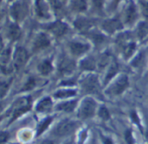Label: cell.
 Masks as SVG:
<instances>
[{
	"instance_id": "6da1fadb",
	"label": "cell",
	"mask_w": 148,
	"mask_h": 144,
	"mask_svg": "<svg viewBox=\"0 0 148 144\" xmlns=\"http://www.w3.org/2000/svg\"><path fill=\"white\" fill-rule=\"evenodd\" d=\"M95 112V102L92 98H85L80 107L79 115L82 118H88L94 116Z\"/></svg>"
},
{
	"instance_id": "7a4b0ae2",
	"label": "cell",
	"mask_w": 148,
	"mask_h": 144,
	"mask_svg": "<svg viewBox=\"0 0 148 144\" xmlns=\"http://www.w3.org/2000/svg\"><path fill=\"white\" fill-rule=\"evenodd\" d=\"M82 88L88 93H97L100 91V84L95 75H88L82 80Z\"/></svg>"
},
{
	"instance_id": "3957f363",
	"label": "cell",
	"mask_w": 148,
	"mask_h": 144,
	"mask_svg": "<svg viewBox=\"0 0 148 144\" xmlns=\"http://www.w3.org/2000/svg\"><path fill=\"white\" fill-rule=\"evenodd\" d=\"M28 8L24 1L16 2L10 8V14L13 18L17 21H22L27 15Z\"/></svg>"
},
{
	"instance_id": "277c9868",
	"label": "cell",
	"mask_w": 148,
	"mask_h": 144,
	"mask_svg": "<svg viewBox=\"0 0 148 144\" xmlns=\"http://www.w3.org/2000/svg\"><path fill=\"white\" fill-rule=\"evenodd\" d=\"M128 86V79L126 75L120 76L117 80L111 86L108 90V93L114 95H119L122 93Z\"/></svg>"
},
{
	"instance_id": "5b68a950",
	"label": "cell",
	"mask_w": 148,
	"mask_h": 144,
	"mask_svg": "<svg viewBox=\"0 0 148 144\" xmlns=\"http://www.w3.org/2000/svg\"><path fill=\"white\" fill-rule=\"evenodd\" d=\"M76 127V123L73 121H63L56 129L55 133L57 136H66L74 131Z\"/></svg>"
},
{
	"instance_id": "8992f818",
	"label": "cell",
	"mask_w": 148,
	"mask_h": 144,
	"mask_svg": "<svg viewBox=\"0 0 148 144\" xmlns=\"http://www.w3.org/2000/svg\"><path fill=\"white\" fill-rule=\"evenodd\" d=\"M28 60V53L23 48H17L14 53V67L16 68L22 67Z\"/></svg>"
},
{
	"instance_id": "52a82bcc",
	"label": "cell",
	"mask_w": 148,
	"mask_h": 144,
	"mask_svg": "<svg viewBox=\"0 0 148 144\" xmlns=\"http://www.w3.org/2000/svg\"><path fill=\"white\" fill-rule=\"evenodd\" d=\"M102 28L108 33L112 34L122 29V23L118 19H108L102 23Z\"/></svg>"
},
{
	"instance_id": "ba28073f",
	"label": "cell",
	"mask_w": 148,
	"mask_h": 144,
	"mask_svg": "<svg viewBox=\"0 0 148 144\" xmlns=\"http://www.w3.org/2000/svg\"><path fill=\"white\" fill-rule=\"evenodd\" d=\"M48 29L51 31L56 36H62L67 30V25L61 21H56L48 25Z\"/></svg>"
},
{
	"instance_id": "9c48e42d",
	"label": "cell",
	"mask_w": 148,
	"mask_h": 144,
	"mask_svg": "<svg viewBox=\"0 0 148 144\" xmlns=\"http://www.w3.org/2000/svg\"><path fill=\"white\" fill-rule=\"evenodd\" d=\"M69 48L73 54L81 55L88 50L89 46L86 43H82L79 41H73L69 43Z\"/></svg>"
},
{
	"instance_id": "30bf717a",
	"label": "cell",
	"mask_w": 148,
	"mask_h": 144,
	"mask_svg": "<svg viewBox=\"0 0 148 144\" xmlns=\"http://www.w3.org/2000/svg\"><path fill=\"white\" fill-rule=\"evenodd\" d=\"M50 41L49 39L48 38V36L43 34V33H40L39 35H36L35 41H34V48L35 49H41V48H47L49 45Z\"/></svg>"
},
{
	"instance_id": "8fae6325",
	"label": "cell",
	"mask_w": 148,
	"mask_h": 144,
	"mask_svg": "<svg viewBox=\"0 0 148 144\" xmlns=\"http://www.w3.org/2000/svg\"><path fill=\"white\" fill-rule=\"evenodd\" d=\"M136 16H137V13H136L135 5L134 4V3H130L125 10V14H124L125 21L127 23H133Z\"/></svg>"
},
{
	"instance_id": "7c38bea8",
	"label": "cell",
	"mask_w": 148,
	"mask_h": 144,
	"mask_svg": "<svg viewBox=\"0 0 148 144\" xmlns=\"http://www.w3.org/2000/svg\"><path fill=\"white\" fill-rule=\"evenodd\" d=\"M93 25V21L85 17H79L75 22V26L81 31H87Z\"/></svg>"
},
{
	"instance_id": "4fadbf2b",
	"label": "cell",
	"mask_w": 148,
	"mask_h": 144,
	"mask_svg": "<svg viewBox=\"0 0 148 144\" xmlns=\"http://www.w3.org/2000/svg\"><path fill=\"white\" fill-rule=\"evenodd\" d=\"M74 62L68 58H62V60L59 63V70L62 73H70L74 70Z\"/></svg>"
},
{
	"instance_id": "5bb4252c",
	"label": "cell",
	"mask_w": 148,
	"mask_h": 144,
	"mask_svg": "<svg viewBox=\"0 0 148 144\" xmlns=\"http://www.w3.org/2000/svg\"><path fill=\"white\" fill-rule=\"evenodd\" d=\"M36 9L37 15L42 18H48L49 15V9L46 3L43 0H36Z\"/></svg>"
},
{
	"instance_id": "9a60e30c",
	"label": "cell",
	"mask_w": 148,
	"mask_h": 144,
	"mask_svg": "<svg viewBox=\"0 0 148 144\" xmlns=\"http://www.w3.org/2000/svg\"><path fill=\"white\" fill-rule=\"evenodd\" d=\"M7 34H8V37L10 40L15 41V40H17L20 37V35H21V29H19V27L17 25L10 24L8 27Z\"/></svg>"
},
{
	"instance_id": "2e32d148",
	"label": "cell",
	"mask_w": 148,
	"mask_h": 144,
	"mask_svg": "<svg viewBox=\"0 0 148 144\" xmlns=\"http://www.w3.org/2000/svg\"><path fill=\"white\" fill-rule=\"evenodd\" d=\"M52 107V102L49 98H46L44 99H42L36 107V110L40 112H46L48 111H49Z\"/></svg>"
},
{
	"instance_id": "e0dca14e",
	"label": "cell",
	"mask_w": 148,
	"mask_h": 144,
	"mask_svg": "<svg viewBox=\"0 0 148 144\" xmlns=\"http://www.w3.org/2000/svg\"><path fill=\"white\" fill-rule=\"evenodd\" d=\"M38 70L42 74H44V75L50 73L51 71L53 70V67L51 65V62L49 60H43L42 62H41L39 64Z\"/></svg>"
},
{
	"instance_id": "ac0fdd59",
	"label": "cell",
	"mask_w": 148,
	"mask_h": 144,
	"mask_svg": "<svg viewBox=\"0 0 148 144\" xmlns=\"http://www.w3.org/2000/svg\"><path fill=\"white\" fill-rule=\"evenodd\" d=\"M70 6L75 11H83L87 8V3L85 0H72Z\"/></svg>"
},
{
	"instance_id": "d6986e66",
	"label": "cell",
	"mask_w": 148,
	"mask_h": 144,
	"mask_svg": "<svg viewBox=\"0 0 148 144\" xmlns=\"http://www.w3.org/2000/svg\"><path fill=\"white\" fill-rule=\"evenodd\" d=\"M81 67L84 70H94L95 68V60L92 57H88L81 62Z\"/></svg>"
},
{
	"instance_id": "ffe728a7",
	"label": "cell",
	"mask_w": 148,
	"mask_h": 144,
	"mask_svg": "<svg viewBox=\"0 0 148 144\" xmlns=\"http://www.w3.org/2000/svg\"><path fill=\"white\" fill-rule=\"evenodd\" d=\"M10 48H5L4 50L2 51V54L0 56L2 69H4L7 67V64L10 61Z\"/></svg>"
},
{
	"instance_id": "44dd1931",
	"label": "cell",
	"mask_w": 148,
	"mask_h": 144,
	"mask_svg": "<svg viewBox=\"0 0 148 144\" xmlns=\"http://www.w3.org/2000/svg\"><path fill=\"white\" fill-rule=\"evenodd\" d=\"M118 72V65L115 61H113L111 64H110V67L108 69V72L107 73V76L105 78V82L108 83L114 75L116 74V73Z\"/></svg>"
},
{
	"instance_id": "7402d4cb",
	"label": "cell",
	"mask_w": 148,
	"mask_h": 144,
	"mask_svg": "<svg viewBox=\"0 0 148 144\" xmlns=\"http://www.w3.org/2000/svg\"><path fill=\"white\" fill-rule=\"evenodd\" d=\"M75 106V102L71 101V102H66V103H62V104L59 105L57 106V109L69 112V111H72L74 110Z\"/></svg>"
},
{
	"instance_id": "603a6c76",
	"label": "cell",
	"mask_w": 148,
	"mask_h": 144,
	"mask_svg": "<svg viewBox=\"0 0 148 144\" xmlns=\"http://www.w3.org/2000/svg\"><path fill=\"white\" fill-rule=\"evenodd\" d=\"M135 50V44L134 42H131V43H128L127 45H126L124 47V49H123V54H124V56L126 58H128L130 57L134 52Z\"/></svg>"
},
{
	"instance_id": "cb8c5ba5",
	"label": "cell",
	"mask_w": 148,
	"mask_h": 144,
	"mask_svg": "<svg viewBox=\"0 0 148 144\" xmlns=\"http://www.w3.org/2000/svg\"><path fill=\"white\" fill-rule=\"evenodd\" d=\"M75 94V92L73 90H60L55 93V96L56 98H68L72 97Z\"/></svg>"
},
{
	"instance_id": "d4e9b609",
	"label": "cell",
	"mask_w": 148,
	"mask_h": 144,
	"mask_svg": "<svg viewBox=\"0 0 148 144\" xmlns=\"http://www.w3.org/2000/svg\"><path fill=\"white\" fill-rule=\"evenodd\" d=\"M51 120H52V119H51L50 118H48L44 119L42 122L40 123V124L38 125V129H37V134H38V135H41V134L47 129V127L50 124Z\"/></svg>"
},
{
	"instance_id": "484cf974",
	"label": "cell",
	"mask_w": 148,
	"mask_h": 144,
	"mask_svg": "<svg viewBox=\"0 0 148 144\" xmlns=\"http://www.w3.org/2000/svg\"><path fill=\"white\" fill-rule=\"evenodd\" d=\"M109 63H111V56L108 54H103L99 60V67H105Z\"/></svg>"
},
{
	"instance_id": "4316f807",
	"label": "cell",
	"mask_w": 148,
	"mask_h": 144,
	"mask_svg": "<svg viewBox=\"0 0 148 144\" xmlns=\"http://www.w3.org/2000/svg\"><path fill=\"white\" fill-rule=\"evenodd\" d=\"M148 32V26L146 22H141L138 28V35L140 37H144Z\"/></svg>"
},
{
	"instance_id": "83f0119b",
	"label": "cell",
	"mask_w": 148,
	"mask_h": 144,
	"mask_svg": "<svg viewBox=\"0 0 148 144\" xmlns=\"http://www.w3.org/2000/svg\"><path fill=\"white\" fill-rule=\"evenodd\" d=\"M90 38L96 43V44H101L104 41L105 37L103 35H101L99 33H92L90 35Z\"/></svg>"
},
{
	"instance_id": "f1b7e54d",
	"label": "cell",
	"mask_w": 148,
	"mask_h": 144,
	"mask_svg": "<svg viewBox=\"0 0 148 144\" xmlns=\"http://www.w3.org/2000/svg\"><path fill=\"white\" fill-rule=\"evenodd\" d=\"M99 116H100L102 119H104V120L108 119V118H109V112H108V111L107 110V108L101 107V108L100 109V111H99Z\"/></svg>"
},
{
	"instance_id": "f546056e",
	"label": "cell",
	"mask_w": 148,
	"mask_h": 144,
	"mask_svg": "<svg viewBox=\"0 0 148 144\" xmlns=\"http://www.w3.org/2000/svg\"><path fill=\"white\" fill-rule=\"evenodd\" d=\"M9 86H10V82L8 83H4V82H2L1 83V88H0V91H1V96L3 97L5 92H7L8 88H9Z\"/></svg>"
},
{
	"instance_id": "4dcf8cb0",
	"label": "cell",
	"mask_w": 148,
	"mask_h": 144,
	"mask_svg": "<svg viewBox=\"0 0 148 144\" xmlns=\"http://www.w3.org/2000/svg\"><path fill=\"white\" fill-rule=\"evenodd\" d=\"M126 137V141L127 142L128 144H133L134 143V139H133V136H132V132L130 130H127L125 134Z\"/></svg>"
},
{
	"instance_id": "1f68e13d",
	"label": "cell",
	"mask_w": 148,
	"mask_h": 144,
	"mask_svg": "<svg viewBox=\"0 0 148 144\" xmlns=\"http://www.w3.org/2000/svg\"><path fill=\"white\" fill-rule=\"evenodd\" d=\"M141 10L143 14L148 17V2H141Z\"/></svg>"
},
{
	"instance_id": "d6a6232c",
	"label": "cell",
	"mask_w": 148,
	"mask_h": 144,
	"mask_svg": "<svg viewBox=\"0 0 148 144\" xmlns=\"http://www.w3.org/2000/svg\"><path fill=\"white\" fill-rule=\"evenodd\" d=\"M49 3H50L54 8L57 9V8L60 7V3H59L58 0H49Z\"/></svg>"
},
{
	"instance_id": "836d02e7",
	"label": "cell",
	"mask_w": 148,
	"mask_h": 144,
	"mask_svg": "<svg viewBox=\"0 0 148 144\" xmlns=\"http://www.w3.org/2000/svg\"><path fill=\"white\" fill-rule=\"evenodd\" d=\"M7 137H8V134H7V133H4V132H2V133H1V137H0L1 143H3L4 141L7 140Z\"/></svg>"
},
{
	"instance_id": "e575fe53",
	"label": "cell",
	"mask_w": 148,
	"mask_h": 144,
	"mask_svg": "<svg viewBox=\"0 0 148 144\" xmlns=\"http://www.w3.org/2000/svg\"><path fill=\"white\" fill-rule=\"evenodd\" d=\"M34 85H35V80L34 79H30L29 82H28V84H27V86H26V89H31L33 86H34Z\"/></svg>"
},
{
	"instance_id": "d590c367",
	"label": "cell",
	"mask_w": 148,
	"mask_h": 144,
	"mask_svg": "<svg viewBox=\"0 0 148 144\" xmlns=\"http://www.w3.org/2000/svg\"><path fill=\"white\" fill-rule=\"evenodd\" d=\"M94 3L96 7L98 8H101L102 3H103V0H94Z\"/></svg>"
},
{
	"instance_id": "8d00e7d4",
	"label": "cell",
	"mask_w": 148,
	"mask_h": 144,
	"mask_svg": "<svg viewBox=\"0 0 148 144\" xmlns=\"http://www.w3.org/2000/svg\"><path fill=\"white\" fill-rule=\"evenodd\" d=\"M102 140H103L104 144H114L113 142H112V140L108 138V137H102Z\"/></svg>"
},
{
	"instance_id": "74e56055",
	"label": "cell",
	"mask_w": 148,
	"mask_h": 144,
	"mask_svg": "<svg viewBox=\"0 0 148 144\" xmlns=\"http://www.w3.org/2000/svg\"><path fill=\"white\" fill-rule=\"evenodd\" d=\"M42 144H53V143H52V142H50V141H45V142H44Z\"/></svg>"
},
{
	"instance_id": "f35d334b",
	"label": "cell",
	"mask_w": 148,
	"mask_h": 144,
	"mask_svg": "<svg viewBox=\"0 0 148 144\" xmlns=\"http://www.w3.org/2000/svg\"><path fill=\"white\" fill-rule=\"evenodd\" d=\"M115 1H116V2H119V1H120V0H115Z\"/></svg>"
},
{
	"instance_id": "ab89813d",
	"label": "cell",
	"mask_w": 148,
	"mask_h": 144,
	"mask_svg": "<svg viewBox=\"0 0 148 144\" xmlns=\"http://www.w3.org/2000/svg\"><path fill=\"white\" fill-rule=\"evenodd\" d=\"M10 1H11V0H10Z\"/></svg>"
}]
</instances>
